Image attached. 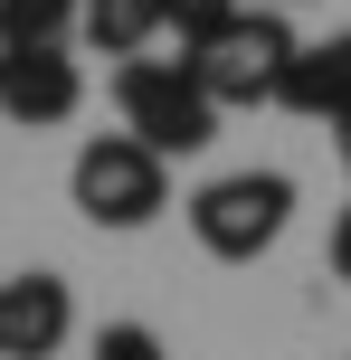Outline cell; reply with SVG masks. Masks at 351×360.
I'll list each match as a JSON object with an SVG mask.
<instances>
[{
	"label": "cell",
	"instance_id": "obj_1",
	"mask_svg": "<svg viewBox=\"0 0 351 360\" xmlns=\"http://www.w3.org/2000/svg\"><path fill=\"white\" fill-rule=\"evenodd\" d=\"M67 199H76L86 228L133 237V228H152V218L171 209V162L143 143V133H95V143L67 162Z\"/></svg>",
	"mask_w": 351,
	"mask_h": 360
},
{
	"label": "cell",
	"instance_id": "obj_2",
	"mask_svg": "<svg viewBox=\"0 0 351 360\" xmlns=\"http://www.w3.org/2000/svg\"><path fill=\"white\" fill-rule=\"evenodd\" d=\"M114 105H124V133H143L162 162L219 143V95L200 86L190 57H124L114 67Z\"/></svg>",
	"mask_w": 351,
	"mask_h": 360
},
{
	"label": "cell",
	"instance_id": "obj_3",
	"mask_svg": "<svg viewBox=\"0 0 351 360\" xmlns=\"http://www.w3.org/2000/svg\"><path fill=\"white\" fill-rule=\"evenodd\" d=\"M295 19L276 10V0H257V10H238V19H219V29L190 48V67H200V86L219 95V114L228 105H276L285 95V67H295Z\"/></svg>",
	"mask_w": 351,
	"mask_h": 360
},
{
	"label": "cell",
	"instance_id": "obj_4",
	"mask_svg": "<svg viewBox=\"0 0 351 360\" xmlns=\"http://www.w3.org/2000/svg\"><path fill=\"white\" fill-rule=\"evenodd\" d=\"M285 218H295V180L285 171H219L190 199V237H200L219 266H257L285 237Z\"/></svg>",
	"mask_w": 351,
	"mask_h": 360
},
{
	"label": "cell",
	"instance_id": "obj_5",
	"mask_svg": "<svg viewBox=\"0 0 351 360\" xmlns=\"http://www.w3.org/2000/svg\"><path fill=\"white\" fill-rule=\"evenodd\" d=\"M76 105H86V67L67 57V38H57V48H0V114H10V124L48 133V124H67Z\"/></svg>",
	"mask_w": 351,
	"mask_h": 360
},
{
	"label": "cell",
	"instance_id": "obj_6",
	"mask_svg": "<svg viewBox=\"0 0 351 360\" xmlns=\"http://www.w3.org/2000/svg\"><path fill=\"white\" fill-rule=\"evenodd\" d=\"M76 332V294L67 275L29 266V275H0V360H57Z\"/></svg>",
	"mask_w": 351,
	"mask_h": 360
},
{
	"label": "cell",
	"instance_id": "obj_7",
	"mask_svg": "<svg viewBox=\"0 0 351 360\" xmlns=\"http://www.w3.org/2000/svg\"><path fill=\"white\" fill-rule=\"evenodd\" d=\"M285 114H304V124H351V29L333 38H304L295 67H285Z\"/></svg>",
	"mask_w": 351,
	"mask_h": 360
},
{
	"label": "cell",
	"instance_id": "obj_8",
	"mask_svg": "<svg viewBox=\"0 0 351 360\" xmlns=\"http://www.w3.org/2000/svg\"><path fill=\"white\" fill-rule=\"evenodd\" d=\"M76 29H86L95 57H143L152 38L171 29V10H162V0H86V10H76Z\"/></svg>",
	"mask_w": 351,
	"mask_h": 360
},
{
	"label": "cell",
	"instance_id": "obj_9",
	"mask_svg": "<svg viewBox=\"0 0 351 360\" xmlns=\"http://www.w3.org/2000/svg\"><path fill=\"white\" fill-rule=\"evenodd\" d=\"M86 0H0V48H57Z\"/></svg>",
	"mask_w": 351,
	"mask_h": 360
},
{
	"label": "cell",
	"instance_id": "obj_10",
	"mask_svg": "<svg viewBox=\"0 0 351 360\" xmlns=\"http://www.w3.org/2000/svg\"><path fill=\"white\" fill-rule=\"evenodd\" d=\"M86 360H171V351H162V332H152V323H105Z\"/></svg>",
	"mask_w": 351,
	"mask_h": 360
},
{
	"label": "cell",
	"instance_id": "obj_11",
	"mask_svg": "<svg viewBox=\"0 0 351 360\" xmlns=\"http://www.w3.org/2000/svg\"><path fill=\"white\" fill-rule=\"evenodd\" d=\"M162 10H171V29H181V48H200V38L219 29V19H238L247 0H162Z\"/></svg>",
	"mask_w": 351,
	"mask_h": 360
},
{
	"label": "cell",
	"instance_id": "obj_12",
	"mask_svg": "<svg viewBox=\"0 0 351 360\" xmlns=\"http://www.w3.org/2000/svg\"><path fill=\"white\" fill-rule=\"evenodd\" d=\"M333 275H342V285H351V209L333 218Z\"/></svg>",
	"mask_w": 351,
	"mask_h": 360
},
{
	"label": "cell",
	"instance_id": "obj_13",
	"mask_svg": "<svg viewBox=\"0 0 351 360\" xmlns=\"http://www.w3.org/2000/svg\"><path fill=\"white\" fill-rule=\"evenodd\" d=\"M333 133H342V171H351V124H333Z\"/></svg>",
	"mask_w": 351,
	"mask_h": 360
},
{
	"label": "cell",
	"instance_id": "obj_14",
	"mask_svg": "<svg viewBox=\"0 0 351 360\" xmlns=\"http://www.w3.org/2000/svg\"><path fill=\"white\" fill-rule=\"evenodd\" d=\"M276 10H304V0H276Z\"/></svg>",
	"mask_w": 351,
	"mask_h": 360
}]
</instances>
